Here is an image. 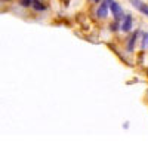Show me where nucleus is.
<instances>
[{"label":"nucleus","mask_w":148,"mask_h":144,"mask_svg":"<svg viewBox=\"0 0 148 144\" xmlns=\"http://www.w3.org/2000/svg\"><path fill=\"white\" fill-rule=\"evenodd\" d=\"M110 14L113 15V19H116V21H120V22H121L123 17L126 15V12H125V9H123L121 3H120V2H117V0H114V2L110 5Z\"/></svg>","instance_id":"1"},{"label":"nucleus","mask_w":148,"mask_h":144,"mask_svg":"<svg viewBox=\"0 0 148 144\" xmlns=\"http://www.w3.org/2000/svg\"><path fill=\"white\" fill-rule=\"evenodd\" d=\"M141 33H142L141 30H135L127 37V40H126V52L127 54H132L135 51V48H136V45H138V40L141 37Z\"/></svg>","instance_id":"2"},{"label":"nucleus","mask_w":148,"mask_h":144,"mask_svg":"<svg viewBox=\"0 0 148 144\" xmlns=\"http://www.w3.org/2000/svg\"><path fill=\"white\" fill-rule=\"evenodd\" d=\"M132 30H133V15L127 12V14L123 17L121 22H120V31L125 33V34H127V33H130Z\"/></svg>","instance_id":"3"},{"label":"nucleus","mask_w":148,"mask_h":144,"mask_svg":"<svg viewBox=\"0 0 148 144\" xmlns=\"http://www.w3.org/2000/svg\"><path fill=\"white\" fill-rule=\"evenodd\" d=\"M110 14V5H107L105 2H101L99 5H96L95 9V17L98 19H105Z\"/></svg>","instance_id":"4"},{"label":"nucleus","mask_w":148,"mask_h":144,"mask_svg":"<svg viewBox=\"0 0 148 144\" xmlns=\"http://www.w3.org/2000/svg\"><path fill=\"white\" fill-rule=\"evenodd\" d=\"M129 3L133 6V9H136L139 14L148 18V3H145L144 0H129Z\"/></svg>","instance_id":"5"},{"label":"nucleus","mask_w":148,"mask_h":144,"mask_svg":"<svg viewBox=\"0 0 148 144\" xmlns=\"http://www.w3.org/2000/svg\"><path fill=\"white\" fill-rule=\"evenodd\" d=\"M31 9L34 12H45V10H47V5L43 2V0H33Z\"/></svg>","instance_id":"6"},{"label":"nucleus","mask_w":148,"mask_h":144,"mask_svg":"<svg viewBox=\"0 0 148 144\" xmlns=\"http://www.w3.org/2000/svg\"><path fill=\"white\" fill-rule=\"evenodd\" d=\"M141 49L142 51H148V31H142L141 33Z\"/></svg>","instance_id":"7"},{"label":"nucleus","mask_w":148,"mask_h":144,"mask_svg":"<svg viewBox=\"0 0 148 144\" xmlns=\"http://www.w3.org/2000/svg\"><path fill=\"white\" fill-rule=\"evenodd\" d=\"M108 30H110L111 33H119V31H120V21L113 19V21L108 24Z\"/></svg>","instance_id":"8"},{"label":"nucleus","mask_w":148,"mask_h":144,"mask_svg":"<svg viewBox=\"0 0 148 144\" xmlns=\"http://www.w3.org/2000/svg\"><path fill=\"white\" fill-rule=\"evenodd\" d=\"M19 5H21L22 8L28 9V8H31V5H33V0H19Z\"/></svg>","instance_id":"9"},{"label":"nucleus","mask_w":148,"mask_h":144,"mask_svg":"<svg viewBox=\"0 0 148 144\" xmlns=\"http://www.w3.org/2000/svg\"><path fill=\"white\" fill-rule=\"evenodd\" d=\"M89 2H90V3H93V5H99V3L102 2V0H89Z\"/></svg>","instance_id":"10"},{"label":"nucleus","mask_w":148,"mask_h":144,"mask_svg":"<svg viewBox=\"0 0 148 144\" xmlns=\"http://www.w3.org/2000/svg\"><path fill=\"white\" fill-rule=\"evenodd\" d=\"M5 2H9V0H5Z\"/></svg>","instance_id":"11"}]
</instances>
